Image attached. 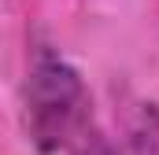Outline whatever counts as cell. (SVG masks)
I'll use <instances>...</instances> for the list:
<instances>
[{"mask_svg": "<svg viewBox=\"0 0 159 155\" xmlns=\"http://www.w3.org/2000/svg\"><path fill=\"white\" fill-rule=\"evenodd\" d=\"M22 107H26V133L41 155L70 152L81 137L93 129V100L81 74L56 52H37L26 85H22Z\"/></svg>", "mask_w": 159, "mask_h": 155, "instance_id": "cell-1", "label": "cell"}, {"mask_svg": "<svg viewBox=\"0 0 159 155\" xmlns=\"http://www.w3.org/2000/svg\"><path fill=\"white\" fill-rule=\"evenodd\" d=\"M126 140L137 155H159V111L156 104H137L133 118L126 122Z\"/></svg>", "mask_w": 159, "mask_h": 155, "instance_id": "cell-2", "label": "cell"}, {"mask_svg": "<svg viewBox=\"0 0 159 155\" xmlns=\"http://www.w3.org/2000/svg\"><path fill=\"white\" fill-rule=\"evenodd\" d=\"M67 155H119V148H115V140L104 137L100 129H89V133H85Z\"/></svg>", "mask_w": 159, "mask_h": 155, "instance_id": "cell-3", "label": "cell"}]
</instances>
